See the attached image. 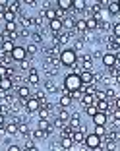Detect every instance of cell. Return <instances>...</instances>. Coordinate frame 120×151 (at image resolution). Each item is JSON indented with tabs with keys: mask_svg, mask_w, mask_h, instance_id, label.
Wrapping results in <instances>:
<instances>
[{
	"mask_svg": "<svg viewBox=\"0 0 120 151\" xmlns=\"http://www.w3.org/2000/svg\"><path fill=\"white\" fill-rule=\"evenodd\" d=\"M27 58V50H25V47H19V45H16V49L12 50V60L16 64H19V62H23Z\"/></svg>",
	"mask_w": 120,
	"mask_h": 151,
	"instance_id": "3957f363",
	"label": "cell"
},
{
	"mask_svg": "<svg viewBox=\"0 0 120 151\" xmlns=\"http://www.w3.org/2000/svg\"><path fill=\"white\" fill-rule=\"evenodd\" d=\"M85 138H87V132H85V126H81L80 130H76V132L72 134V139H74V143H81V145H85Z\"/></svg>",
	"mask_w": 120,
	"mask_h": 151,
	"instance_id": "ba28073f",
	"label": "cell"
},
{
	"mask_svg": "<svg viewBox=\"0 0 120 151\" xmlns=\"http://www.w3.org/2000/svg\"><path fill=\"white\" fill-rule=\"evenodd\" d=\"M105 93H107V101L111 103V105L120 97V93L116 91V87H107V89H105Z\"/></svg>",
	"mask_w": 120,
	"mask_h": 151,
	"instance_id": "ffe728a7",
	"label": "cell"
},
{
	"mask_svg": "<svg viewBox=\"0 0 120 151\" xmlns=\"http://www.w3.org/2000/svg\"><path fill=\"white\" fill-rule=\"evenodd\" d=\"M4 43H6V37H4V33L0 31V49H2V45H4Z\"/></svg>",
	"mask_w": 120,
	"mask_h": 151,
	"instance_id": "b9f144b4",
	"label": "cell"
},
{
	"mask_svg": "<svg viewBox=\"0 0 120 151\" xmlns=\"http://www.w3.org/2000/svg\"><path fill=\"white\" fill-rule=\"evenodd\" d=\"M91 120H93L95 126H107L109 124V114H105V112H97Z\"/></svg>",
	"mask_w": 120,
	"mask_h": 151,
	"instance_id": "5bb4252c",
	"label": "cell"
},
{
	"mask_svg": "<svg viewBox=\"0 0 120 151\" xmlns=\"http://www.w3.org/2000/svg\"><path fill=\"white\" fill-rule=\"evenodd\" d=\"M6 151H23L22 145H18V143H12V145H8V149Z\"/></svg>",
	"mask_w": 120,
	"mask_h": 151,
	"instance_id": "f35d334b",
	"label": "cell"
},
{
	"mask_svg": "<svg viewBox=\"0 0 120 151\" xmlns=\"http://www.w3.org/2000/svg\"><path fill=\"white\" fill-rule=\"evenodd\" d=\"M118 18H120V14H118Z\"/></svg>",
	"mask_w": 120,
	"mask_h": 151,
	"instance_id": "bcb514c9",
	"label": "cell"
},
{
	"mask_svg": "<svg viewBox=\"0 0 120 151\" xmlns=\"http://www.w3.org/2000/svg\"><path fill=\"white\" fill-rule=\"evenodd\" d=\"M72 105H74V101H72L70 95H60L58 97V109H70Z\"/></svg>",
	"mask_w": 120,
	"mask_h": 151,
	"instance_id": "2e32d148",
	"label": "cell"
},
{
	"mask_svg": "<svg viewBox=\"0 0 120 151\" xmlns=\"http://www.w3.org/2000/svg\"><path fill=\"white\" fill-rule=\"evenodd\" d=\"M16 18H18V16H16L14 12H10V10H6V12L2 14V19H4V23H14V22H16Z\"/></svg>",
	"mask_w": 120,
	"mask_h": 151,
	"instance_id": "f1b7e54d",
	"label": "cell"
},
{
	"mask_svg": "<svg viewBox=\"0 0 120 151\" xmlns=\"http://www.w3.org/2000/svg\"><path fill=\"white\" fill-rule=\"evenodd\" d=\"M14 89V80L12 78H2L0 80V93L4 95V93H10Z\"/></svg>",
	"mask_w": 120,
	"mask_h": 151,
	"instance_id": "7c38bea8",
	"label": "cell"
},
{
	"mask_svg": "<svg viewBox=\"0 0 120 151\" xmlns=\"http://www.w3.org/2000/svg\"><path fill=\"white\" fill-rule=\"evenodd\" d=\"M87 2L85 0H74V12H85L87 10Z\"/></svg>",
	"mask_w": 120,
	"mask_h": 151,
	"instance_id": "484cf974",
	"label": "cell"
},
{
	"mask_svg": "<svg viewBox=\"0 0 120 151\" xmlns=\"http://www.w3.org/2000/svg\"><path fill=\"white\" fill-rule=\"evenodd\" d=\"M45 91H47V93H54V91H58V87H56V83H54L52 80H47L45 81Z\"/></svg>",
	"mask_w": 120,
	"mask_h": 151,
	"instance_id": "4dcf8cb0",
	"label": "cell"
},
{
	"mask_svg": "<svg viewBox=\"0 0 120 151\" xmlns=\"http://www.w3.org/2000/svg\"><path fill=\"white\" fill-rule=\"evenodd\" d=\"M14 49H16V43H12V41H6V43L2 45V50H4V52H8V54H12Z\"/></svg>",
	"mask_w": 120,
	"mask_h": 151,
	"instance_id": "e575fe53",
	"label": "cell"
},
{
	"mask_svg": "<svg viewBox=\"0 0 120 151\" xmlns=\"http://www.w3.org/2000/svg\"><path fill=\"white\" fill-rule=\"evenodd\" d=\"M114 68L120 72V52H116V66H114Z\"/></svg>",
	"mask_w": 120,
	"mask_h": 151,
	"instance_id": "60d3db41",
	"label": "cell"
},
{
	"mask_svg": "<svg viewBox=\"0 0 120 151\" xmlns=\"http://www.w3.org/2000/svg\"><path fill=\"white\" fill-rule=\"evenodd\" d=\"M64 87L70 89V91H80V89L83 87L80 74H72V72H68V76L64 78Z\"/></svg>",
	"mask_w": 120,
	"mask_h": 151,
	"instance_id": "7a4b0ae2",
	"label": "cell"
},
{
	"mask_svg": "<svg viewBox=\"0 0 120 151\" xmlns=\"http://www.w3.org/2000/svg\"><path fill=\"white\" fill-rule=\"evenodd\" d=\"M85 147L87 149H97V147H101V138L99 136H95V134H87V138H85Z\"/></svg>",
	"mask_w": 120,
	"mask_h": 151,
	"instance_id": "277c9868",
	"label": "cell"
},
{
	"mask_svg": "<svg viewBox=\"0 0 120 151\" xmlns=\"http://www.w3.org/2000/svg\"><path fill=\"white\" fill-rule=\"evenodd\" d=\"M37 128H39V130H43V132H47L49 136L54 132L52 122H50V120H39V122H37Z\"/></svg>",
	"mask_w": 120,
	"mask_h": 151,
	"instance_id": "e0dca14e",
	"label": "cell"
},
{
	"mask_svg": "<svg viewBox=\"0 0 120 151\" xmlns=\"http://www.w3.org/2000/svg\"><path fill=\"white\" fill-rule=\"evenodd\" d=\"M83 112H85L87 116H91V118H93V116L97 114L99 111H97V107H95V105H91V107H85V109H83Z\"/></svg>",
	"mask_w": 120,
	"mask_h": 151,
	"instance_id": "d590c367",
	"label": "cell"
},
{
	"mask_svg": "<svg viewBox=\"0 0 120 151\" xmlns=\"http://www.w3.org/2000/svg\"><path fill=\"white\" fill-rule=\"evenodd\" d=\"M41 83V76L39 72H37V68H33V70L27 72V85H31V87H35V85Z\"/></svg>",
	"mask_w": 120,
	"mask_h": 151,
	"instance_id": "9c48e42d",
	"label": "cell"
},
{
	"mask_svg": "<svg viewBox=\"0 0 120 151\" xmlns=\"http://www.w3.org/2000/svg\"><path fill=\"white\" fill-rule=\"evenodd\" d=\"M101 62H103V66L107 68V70H111V68L116 66V54L105 52V54H103V58H101Z\"/></svg>",
	"mask_w": 120,
	"mask_h": 151,
	"instance_id": "52a82bcc",
	"label": "cell"
},
{
	"mask_svg": "<svg viewBox=\"0 0 120 151\" xmlns=\"http://www.w3.org/2000/svg\"><path fill=\"white\" fill-rule=\"evenodd\" d=\"M112 35H114L116 39H120V22L112 23Z\"/></svg>",
	"mask_w": 120,
	"mask_h": 151,
	"instance_id": "8d00e7d4",
	"label": "cell"
},
{
	"mask_svg": "<svg viewBox=\"0 0 120 151\" xmlns=\"http://www.w3.org/2000/svg\"><path fill=\"white\" fill-rule=\"evenodd\" d=\"M80 103H81V107H83V109L85 107H91V105H95V97H93V95H85L83 93V97H81Z\"/></svg>",
	"mask_w": 120,
	"mask_h": 151,
	"instance_id": "83f0119b",
	"label": "cell"
},
{
	"mask_svg": "<svg viewBox=\"0 0 120 151\" xmlns=\"http://www.w3.org/2000/svg\"><path fill=\"white\" fill-rule=\"evenodd\" d=\"M116 151H120V147H118V149H116Z\"/></svg>",
	"mask_w": 120,
	"mask_h": 151,
	"instance_id": "f6af8a7d",
	"label": "cell"
},
{
	"mask_svg": "<svg viewBox=\"0 0 120 151\" xmlns=\"http://www.w3.org/2000/svg\"><path fill=\"white\" fill-rule=\"evenodd\" d=\"M49 29H50V35H60V33L64 31V25H62V19H52V22H49Z\"/></svg>",
	"mask_w": 120,
	"mask_h": 151,
	"instance_id": "8992f818",
	"label": "cell"
},
{
	"mask_svg": "<svg viewBox=\"0 0 120 151\" xmlns=\"http://www.w3.org/2000/svg\"><path fill=\"white\" fill-rule=\"evenodd\" d=\"M112 109H116V111H120V97L116 99L114 103H112Z\"/></svg>",
	"mask_w": 120,
	"mask_h": 151,
	"instance_id": "ab89813d",
	"label": "cell"
},
{
	"mask_svg": "<svg viewBox=\"0 0 120 151\" xmlns=\"http://www.w3.org/2000/svg\"><path fill=\"white\" fill-rule=\"evenodd\" d=\"M18 25H19L18 22H14V23H4V31H2V33H16V31H19Z\"/></svg>",
	"mask_w": 120,
	"mask_h": 151,
	"instance_id": "1f68e13d",
	"label": "cell"
},
{
	"mask_svg": "<svg viewBox=\"0 0 120 151\" xmlns=\"http://www.w3.org/2000/svg\"><path fill=\"white\" fill-rule=\"evenodd\" d=\"M16 95H18V99H22V101H27V99L31 97V87H29V85H18V87H16Z\"/></svg>",
	"mask_w": 120,
	"mask_h": 151,
	"instance_id": "30bf717a",
	"label": "cell"
},
{
	"mask_svg": "<svg viewBox=\"0 0 120 151\" xmlns=\"http://www.w3.org/2000/svg\"><path fill=\"white\" fill-rule=\"evenodd\" d=\"M6 134H8V136H18V124H16L14 120H8V124H6Z\"/></svg>",
	"mask_w": 120,
	"mask_h": 151,
	"instance_id": "cb8c5ba5",
	"label": "cell"
},
{
	"mask_svg": "<svg viewBox=\"0 0 120 151\" xmlns=\"http://www.w3.org/2000/svg\"><path fill=\"white\" fill-rule=\"evenodd\" d=\"M54 116H56V118H60L62 122H70V116H72V112L68 111V109H58V111H56V114H54Z\"/></svg>",
	"mask_w": 120,
	"mask_h": 151,
	"instance_id": "44dd1931",
	"label": "cell"
},
{
	"mask_svg": "<svg viewBox=\"0 0 120 151\" xmlns=\"http://www.w3.org/2000/svg\"><path fill=\"white\" fill-rule=\"evenodd\" d=\"M80 78H81V83H83V85L95 83V72H85V70H81Z\"/></svg>",
	"mask_w": 120,
	"mask_h": 151,
	"instance_id": "4fadbf2b",
	"label": "cell"
},
{
	"mask_svg": "<svg viewBox=\"0 0 120 151\" xmlns=\"http://www.w3.org/2000/svg\"><path fill=\"white\" fill-rule=\"evenodd\" d=\"M39 109H41V103L37 101L35 97H29L25 101V111L29 112V114H37V112H39Z\"/></svg>",
	"mask_w": 120,
	"mask_h": 151,
	"instance_id": "5b68a950",
	"label": "cell"
},
{
	"mask_svg": "<svg viewBox=\"0 0 120 151\" xmlns=\"http://www.w3.org/2000/svg\"><path fill=\"white\" fill-rule=\"evenodd\" d=\"M56 8L62 12H72L74 10V0H56Z\"/></svg>",
	"mask_w": 120,
	"mask_h": 151,
	"instance_id": "9a60e30c",
	"label": "cell"
},
{
	"mask_svg": "<svg viewBox=\"0 0 120 151\" xmlns=\"http://www.w3.org/2000/svg\"><path fill=\"white\" fill-rule=\"evenodd\" d=\"M31 43H35L37 47L43 45V33H41V31H33L31 33Z\"/></svg>",
	"mask_w": 120,
	"mask_h": 151,
	"instance_id": "d6a6232c",
	"label": "cell"
},
{
	"mask_svg": "<svg viewBox=\"0 0 120 151\" xmlns=\"http://www.w3.org/2000/svg\"><path fill=\"white\" fill-rule=\"evenodd\" d=\"M80 62V56H78V52L74 49H70V47H66V49L60 52V64L66 68H72L76 66V64Z\"/></svg>",
	"mask_w": 120,
	"mask_h": 151,
	"instance_id": "6da1fadb",
	"label": "cell"
},
{
	"mask_svg": "<svg viewBox=\"0 0 120 151\" xmlns=\"http://www.w3.org/2000/svg\"><path fill=\"white\" fill-rule=\"evenodd\" d=\"M58 145L62 147L64 151H72L76 143H74V139H72V138H60V139H58Z\"/></svg>",
	"mask_w": 120,
	"mask_h": 151,
	"instance_id": "d6986e66",
	"label": "cell"
},
{
	"mask_svg": "<svg viewBox=\"0 0 120 151\" xmlns=\"http://www.w3.org/2000/svg\"><path fill=\"white\" fill-rule=\"evenodd\" d=\"M25 50H27V56H29V58H33V56L37 54V50H39V47H37L35 43H31V41H29V45L25 47Z\"/></svg>",
	"mask_w": 120,
	"mask_h": 151,
	"instance_id": "f546056e",
	"label": "cell"
},
{
	"mask_svg": "<svg viewBox=\"0 0 120 151\" xmlns=\"http://www.w3.org/2000/svg\"><path fill=\"white\" fill-rule=\"evenodd\" d=\"M95 107H97V111L99 112H105V114H109L111 112V109H112V105L105 99V101H95Z\"/></svg>",
	"mask_w": 120,
	"mask_h": 151,
	"instance_id": "ac0fdd59",
	"label": "cell"
},
{
	"mask_svg": "<svg viewBox=\"0 0 120 151\" xmlns=\"http://www.w3.org/2000/svg\"><path fill=\"white\" fill-rule=\"evenodd\" d=\"M29 138H31L33 142H39V139H45V138H49V134L37 128V130H33V132H31V136H29Z\"/></svg>",
	"mask_w": 120,
	"mask_h": 151,
	"instance_id": "603a6c76",
	"label": "cell"
},
{
	"mask_svg": "<svg viewBox=\"0 0 120 151\" xmlns=\"http://www.w3.org/2000/svg\"><path fill=\"white\" fill-rule=\"evenodd\" d=\"M107 12L116 18V16L120 14V2H111V4H109V8H107Z\"/></svg>",
	"mask_w": 120,
	"mask_h": 151,
	"instance_id": "4316f807",
	"label": "cell"
},
{
	"mask_svg": "<svg viewBox=\"0 0 120 151\" xmlns=\"http://www.w3.org/2000/svg\"><path fill=\"white\" fill-rule=\"evenodd\" d=\"M68 126H70L72 130H74V132H76V130H80L81 126V114L80 112H72V116H70V122H68Z\"/></svg>",
	"mask_w": 120,
	"mask_h": 151,
	"instance_id": "8fae6325",
	"label": "cell"
},
{
	"mask_svg": "<svg viewBox=\"0 0 120 151\" xmlns=\"http://www.w3.org/2000/svg\"><path fill=\"white\" fill-rule=\"evenodd\" d=\"M114 85H120V72L116 74V78H114Z\"/></svg>",
	"mask_w": 120,
	"mask_h": 151,
	"instance_id": "7bdbcfd3",
	"label": "cell"
},
{
	"mask_svg": "<svg viewBox=\"0 0 120 151\" xmlns=\"http://www.w3.org/2000/svg\"><path fill=\"white\" fill-rule=\"evenodd\" d=\"M85 23H87V31H91V33L99 31V22L95 18H85Z\"/></svg>",
	"mask_w": 120,
	"mask_h": 151,
	"instance_id": "7402d4cb",
	"label": "cell"
},
{
	"mask_svg": "<svg viewBox=\"0 0 120 151\" xmlns=\"http://www.w3.org/2000/svg\"><path fill=\"white\" fill-rule=\"evenodd\" d=\"M83 41H81V39H78L76 41V43H74V50H76V52H80V50H83Z\"/></svg>",
	"mask_w": 120,
	"mask_h": 151,
	"instance_id": "74e56055",
	"label": "cell"
},
{
	"mask_svg": "<svg viewBox=\"0 0 120 151\" xmlns=\"http://www.w3.org/2000/svg\"><path fill=\"white\" fill-rule=\"evenodd\" d=\"M29 151H39V147H37V145H35V147H33V149H29Z\"/></svg>",
	"mask_w": 120,
	"mask_h": 151,
	"instance_id": "ee69618b",
	"label": "cell"
},
{
	"mask_svg": "<svg viewBox=\"0 0 120 151\" xmlns=\"http://www.w3.org/2000/svg\"><path fill=\"white\" fill-rule=\"evenodd\" d=\"M93 134L95 136H99V138H105L107 136V126H95V130H93Z\"/></svg>",
	"mask_w": 120,
	"mask_h": 151,
	"instance_id": "836d02e7",
	"label": "cell"
},
{
	"mask_svg": "<svg viewBox=\"0 0 120 151\" xmlns=\"http://www.w3.org/2000/svg\"><path fill=\"white\" fill-rule=\"evenodd\" d=\"M18 66H19V72H29V70H33V68H35V66L31 64V58H29V56H27L23 62H19Z\"/></svg>",
	"mask_w": 120,
	"mask_h": 151,
	"instance_id": "d4e9b609",
	"label": "cell"
}]
</instances>
